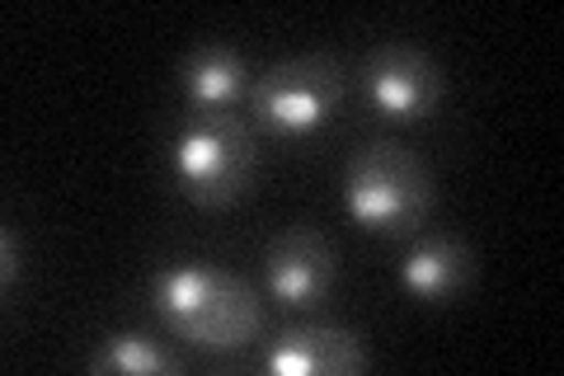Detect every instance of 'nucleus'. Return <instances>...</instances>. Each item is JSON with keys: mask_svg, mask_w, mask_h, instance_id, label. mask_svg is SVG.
Segmentation results:
<instances>
[{"mask_svg": "<svg viewBox=\"0 0 564 376\" xmlns=\"http://www.w3.org/2000/svg\"><path fill=\"white\" fill-rule=\"evenodd\" d=\"M151 307L180 344L198 353H240L263 330L254 288L217 264H170L151 278Z\"/></svg>", "mask_w": 564, "mask_h": 376, "instance_id": "obj_1", "label": "nucleus"}, {"mask_svg": "<svg viewBox=\"0 0 564 376\" xmlns=\"http://www.w3.org/2000/svg\"><path fill=\"white\" fill-rule=\"evenodd\" d=\"M433 179L400 141H367L344 170V207L372 236H414L433 212Z\"/></svg>", "mask_w": 564, "mask_h": 376, "instance_id": "obj_2", "label": "nucleus"}, {"mask_svg": "<svg viewBox=\"0 0 564 376\" xmlns=\"http://www.w3.org/2000/svg\"><path fill=\"white\" fill-rule=\"evenodd\" d=\"M254 132L236 114H193L170 141V174L188 203L221 212L254 184Z\"/></svg>", "mask_w": 564, "mask_h": 376, "instance_id": "obj_3", "label": "nucleus"}, {"mask_svg": "<svg viewBox=\"0 0 564 376\" xmlns=\"http://www.w3.org/2000/svg\"><path fill=\"white\" fill-rule=\"evenodd\" d=\"M344 89H348V76L334 57H321V52L288 57L250 85V118L263 132L302 141V137H315L339 114Z\"/></svg>", "mask_w": 564, "mask_h": 376, "instance_id": "obj_4", "label": "nucleus"}, {"mask_svg": "<svg viewBox=\"0 0 564 376\" xmlns=\"http://www.w3.org/2000/svg\"><path fill=\"white\" fill-rule=\"evenodd\" d=\"M367 104L391 122H419L443 99V66L410 43H386L362 62Z\"/></svg>", "mask_w": 564, "mask_h": 376, "instance_id": "obj_5", "label": "nucleus"}, {"mask_svg": "<svg viewBox=\"0 0 564 376\" xmlns=\"http://www.w3.org/2000/svg\"><path fill=\"white\" fill-rule=\"evenodd\" d=\"M269 292L273 301H282L288 311H321L334 278H339V264H334V249L325 236H315L306 226H292L269 245Z\"/></svg>", "mask_w": 564, "mask_h": 376, "instance_id": "obj_6", "label": "nucleus"}, {"mask_svg": "<svg viewBox=\"0 0 564 376\" xmlns=\"http://www.w3.org/2000/svg\"><path fill=\"white\" fill-rule=\"evenodd\" d=\"M372 363L367 353V339L352 334V330H339V325H292L282 330L269 353L259 357L263 372L273 376H358Z\"/></svg>", "mask_w": 564, "mask_h": 376, "instance_id": "obj_7", "label": "nucleus"}, {"mask_svg": "<svg viewBox=\"0 0 564 376\" xmlns=\"http://www.w3.org/2000/svg\"><path fill=\"white\" fill-rule=\"evenodd\" d=\"M400 282L414 301H423V307H447V301H456L475 282L470 245L452 240V236L419 240L410 255L400 259Z\"/></svg>", "mask_w": 564, "mask_h": 376, "instance_id": "obj_8", "label": "nucleus"}, {"mask_svg": "<svg viewBox=\"0 0 564 376\" xmlns=\"http://www.w3.org/2000/svg\"><path fill=\"white\" fill-rule=\"evenodd\" d=\"M180 89L193 114H231L250 95V66L236 47L203 43L180 62Z\"/></svg>", "mask_w": 564, "mask_h": 376, "instance_id": "obj_9", "label": "nucleus"}, {"mask_svg": "<svg viewBox=\"0 0 564 376\" xmlns=\"http://www.w3.org/2000/svg\"><path fill=\"white\" fill-rule=\"evenodd\" d=\"M184 357L170 353L161 339L141 334V330H118L90 353V372H118V376H161L180 372Z\"/></svg>", "mask_w": 564, "mask_h": 376, "instance_id": "obj_10", "label": "nucleus"}, {"mask_svg": "<svg viewBox=\"0 0 564 376\" xmlns=\"http://www.w3.org/2000/svg\"><path fill=\"white\" fill-rule=\"evenodd\" d=\"M0 288L6 292H14V282L24 278V249H20V236H14V230H6V236H0Z\"/></svg>", "mask_w": 564, "mask_h": 376, "instance_id": "obj_11", "label": "nucleus"}]
</instances>
